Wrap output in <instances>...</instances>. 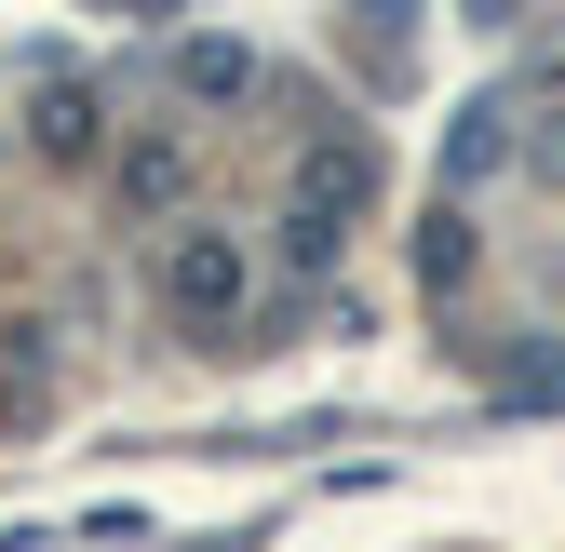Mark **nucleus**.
<instances>
[{"label":"nucleus","mask_w":565,"mask_h":552,"mask_svg":"<svg viewBox=\"0 0 565 552\" xmlns=\"http://www.w3.org/2000/svg\"><path fill=\"white\" fill-rule=\"evenodd\" d=\"M364 202H377V149L364 135H323V149L297 162V202H282V269H323Z\"/></svg>","instance_id":"1"},{"label":"nucleus","mask_w":565,"mask_h":552,"mask_svg":"<svg viewBox=\"0 0 565 552\" xmlns=\"http://www.w3.org/2000/svg\"><path fill=\"white\" fill-rule=\"evenodd\" d=\"M243 82H256L243 41H189V95H243Z\"/></svg>","instance_id":"4"},{"label":"nucleus","mask_w":565,"mask_h":552,"mask_svg":"<svg viewBox=\"0 0 565 552\" xmlns=\"http://www.w3.org/2000/svg\"><path fill=\"white\" fill-rule=\"evenodd\" d=\"M499 121H512V108H471V121L445 135V176H458V189H471V176H499V162H512V135H499Z\"/></svg>","instance_id":"3"},{"label":"nucleus","mask_w":565,"mask_h":552,"mask_svg":"<svg viewBox=\"0 0 565 552\" xmlns=\"http://www.w3.org/2000/svg\"><path fill=\"white\" fill-rule=\"evenodd\" d=\"M0 418H14V391H0Z\"/></svg>","instance_id":"8"},{"label":"nucleus","mask_w":565,"mask_h":552,"mask_svg":"<svg viewBox=\"0 0 565 552\" xmlns=\"http://www.w3.org/2000/svg\"><path fill=\"white\" fill-rule=\"evenodd\" d=\"M458 14H471V28H512V14H525V0H458Z\"/></svg>","instance_id":"7"},{"label":"nucleus","mask_w":565,"mask_h":552,"mask_svg":"<svg viewBox=\"0 0 565 552\" xmlns=\"http://www.w3.org/2000/svg\"><path fill=\"white\" fill-rule=\"evenodd\" d=\"M162 297H175L189 323H230V310L256 297V256H243V230H175V243H162Z\"/></svg>","instance_id":"2"},{"label":"nucleus","mask_w":565,"mask_h":552,"mask_svg":"<svg viewBox=\"0 0 565 552\" xmlns=\"http://www.w3.org/2000/svg\"><path fill=\"white\" fill-rule=\"evenodd\" d=\"M41 149H54V162H82V149H95V108H82V95H54V108H41Z\"/></svg>","instance_id":"6"},{"label":"nucleus","mask_w":565,"mask_h":552,"mask_svg":"<svg viewBox=\"0 0 565 552\" xmlns=\"http://www.w3.org/2000/svg\"><path fill=\"white\" fill-rule=\"evenodd\" d=\"M121 189H135V216H149V202H175V189H189V149H135Z\"/></svg>","instance_id":"5"}]
</instances>
